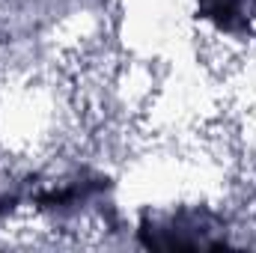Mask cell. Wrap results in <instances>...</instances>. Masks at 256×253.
I'll list each match as a JSON object with an SVG mask.
<instances>
[{"instance_id":"obj_1","label":"cell","mask_w":256,"mask_h":253,"mask_svg":"<svg viewBox=\"0 0 256 253\" xmlns=\"http://www.w3.org/2000/svg\"><path fill=\"white\" fill-rule=\"evenodd\" d=\"M137 238L149 250H202L224 248L226 232L208 208H179L173 214H143Z\"/></svg>"},{"instance_id":"obj_3","label":"cell","mask_w":256,"mask_h":253,"mask_svg":"<svg viewBox=\"0 0 256 253\" xmlns=\"http://www.w3.org/2000/svg\"><path fill=\"white\" fill-rule=\"evenodd\" d=\"M15 202H18V196H15V194H0V218H3V214H9V212L15 208Z\"/></svg>"},{"instance_id":"obj_2","label":"cell","mask_w":256,"mask_h":253,"mask_svg":"<svg viewBox=\"0 0 256 253\" xmlns=\"http://www.w3.org/2000/svg\"><path fill=\"white\" fill-rule=\"evenodd\" d=\"M200 15L236 39L256 36V0H200Z\"/></svg>"}]
</instances>
